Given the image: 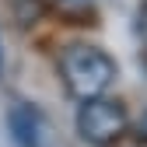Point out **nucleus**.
<instances>
[{
    "instance_id": "f03ea898",
    "label": "nucleus",
    "mask_w": 147,
    "mask_h": 147,
    "mask_svg": "<svg viewBox=\"0 0 147 147\" xmlns=\"http://www.w3.org/2000/svg\"><path fill=\"white\" fill-rule=\"evenodd\" d=\"M130 130V112L119 98H105V95H95V98H84L81 109H77V133L84 144L91 147H112L126 137Z\"/></svg>"
},
{
    "instance_id": "423d86ee",
    "label": "nucleus",
    "mask_w": 147,
    "mask_h": 147,
    "mask_svg": "<svg viewBox=\"0 0 147 147\" xmlns=\"http://www.w3.org/2000/svg\"><path fill=\"white\" fill-rule=\"evenodd\" d=\"M0 70H4V46H0Z\"/></svg>"
},
{
    "instance_id": "f257e3e1",
    "label": "nucleus",
    "mask_w": 147,
    "mask_h": 147,
    "mask_svg": "<svg viewBox=\"0 0 147 147\" xmlns=\"http://www.w3.org/2000/svg\"><path fill=\"white\" fill-rule=\"evenodd\" d=\"M60 77H63V88L77 102H84V98L105 95L112 88V81L119 77V67L102 46L74 42L60 53Z\"/></svg>"
},
{
    "instance_id": "20e7f679",
    "label": "nucleus",
    "mask_w": 147,
    "mask_h": 147,
    "mask_svg": "<svg viewBox=\"0 0 147 147\" xmlns=\"http://www.w3.org/2000/svg\"><path fill=\"white\" fill-rule=\"evenodd\" d=\"M137 32H140V39L147 42V4L140 7V14H137Z\"/></svg>"
},
{
    "instance_id": "39448f33",
    "label": "nucleus",
    "mask_w": 147,
    "mask_h": 147,
    "mask_svg": "<svg viewBox=\"0 0 147 147\" xmlns=\"http://www.w3.org/2000/svg\"><path fill=\"white\" fill-rule=\"evenodd\" d=\"M137 137H140V144H147V116H144V123H140V133H137Z\"/></svg>"
},
{
    "instance_id": "7ed1b4c3",
    "label": "nucleus",
    "mask_w": 147,
    "mask_h": 147,
    "mask_svg": "<svg viewBox=\"0 0 147 147\" xmlns=\"http://www.w3.org/2000/svg\"><path fill=\"white\" fill-rule=\"evenodd\" d=\"M7 130L18 147H53V126L32 102H14L7 109Z\"/></svg>"
}]
</instances>
